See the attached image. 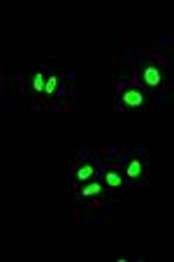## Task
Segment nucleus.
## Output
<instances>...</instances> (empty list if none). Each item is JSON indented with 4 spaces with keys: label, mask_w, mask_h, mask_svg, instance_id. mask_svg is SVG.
<instances>
[{
    "label": "nucleus",
    "mask_w": 174,
    "mask_h": 262,
    "mask_svg": "<svg viewBox=\"0 0 174 262\" xmlns=\"http://www.w3.org/2000/svg\"><path fill=\"white\" fill-rule=\"evenodd\" d=\"M100 193H102V184L97 179L86 181V186L81 188V197H93V195H100Z\"/></svg>",
    "instance_id": "nucleus-6"
},
{
    "label": "nucleus",
    "mask_w": 174,
    "mask_h": 262,
    "mask_svg": "<svg viewBox=\"0 0 174 262\" xmlns=\"http://www.w3.org/2000/svg\"><path fill=\"white\" fill-rule=\"evenodd\" d=\"M142 81H144L149 88L160 86V84H163V70H160V65H155L154 60L144 63V68H142Z\"/></svg>",
    "instance_id": "nucleus-2"
},
{
    "label": "nucleus",
    "mask_w": 174,
    "mask_h": 262,
    "mask_svg": "<svg viewBox=\"0 0 174 262\" xmlns=\"http://www.w3.org/2000/svg\"><path fill=\"white\" fill-rule=\"evenodd\" d=\"M93 176H96V167H93V163H81V165L77 167L79 181H91Z\"/></svg>",
    "instance_id": "nucleus-5"
},
{
    "label": "nucleus",
    "mask_w": 174,
    "mask_h": 262,
    "mask_svg": "<svg viewBox=\"0 0 174 262\" xmlns=\"http://www.w3.org/2000/svg\"><path fill=\"white\" fill-rule=\"evenodd\" d=\"M105 186L109 190H118V188L123 186V179H121V174H118L116 169H109L105 174Z\"/></svg>",
    "instance_id": "nucleus-4"
},
{
    "label": "nucleus",
    "mask_w": 174,
    "mask_h": 262,
    "mask_svg": "<svg viewBox=\"0 0 174 262\" xmlns=\"http://www.w3.org/2000/svg\"><path fill=\"white\" fill-rule=\"evenodd\" d=\"M44 86H47V77H44V72H42V70H38V72H35V77H33V91L44 93Z\"/></svg>",
    "instance_id": "nucleus-7"
},
{
    "label": "nucleus",
    "mask_w": 174,
    "mask_h": 262,
    "mask_svg": "<svg viewBox=\"0 0 174 262\" xmlns=\"http://www.w3.org/2000/svg\"><path fill=\"white\" fill-rule=\"evenodd\" d=\"M142 174H144V158H137L135 155L126 167V176L130 179V181H137Z\"/></svg>",
    "instance_id": "nucleus-3"
},
{
    "label": "nucleus",
    "mask_w": 174,
    "mask_h": 262,
    "mask_svg": "<svg viewBox=\"0 0 174 262\" xmlns=\"http://www.w3.org/2000/svg\"><path fill=\"white\" fill-rule=\"evenodd\" d=\"M121 100H123V105L128 109H142L146 102V93L137 84H128L123 88V93H121Z\"/></svg>",
    "instance_id": "nucleus-1"
},
{
    "label": "nucleus",
    "mask_w": 174,
    "mask_h": 262,
    "mask_svg": "<svg viewBox=\"0 0 174 262\" xmlns=\"http://www.w3.org/2000/svg\"><path fill=\"white\" fill-rule=\"evenodd\" d=\"M56 88H58V77L56 75H49L47 77V86H44V95H54L56 93Z\"/></svg>",
    "instance_id": "nucleus-8"
}]
</instances>
